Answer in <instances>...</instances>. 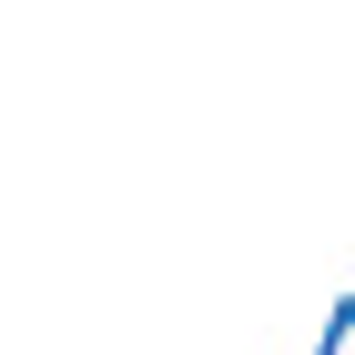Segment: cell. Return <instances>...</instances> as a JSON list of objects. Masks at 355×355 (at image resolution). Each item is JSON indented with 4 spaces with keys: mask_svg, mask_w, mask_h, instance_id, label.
Masks as SVG:
<instances>
[{
    "mask_svg": "<svg viewBox=\"0 0 355 355\" xmlns=\"http://www.w3.org/2000/svg\"><path fill=\"white\" fill-rule=\"evenodd\" d=\"M325 355H355V295H335V315H325Z\"/></svg>",
    "mask_w": 355,
    "mask_h": 355,
    "instance_id": "obj_1",
    "label": "cell"
}]
</instances>
